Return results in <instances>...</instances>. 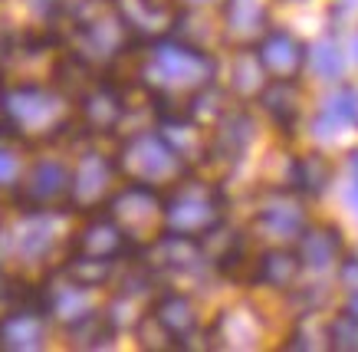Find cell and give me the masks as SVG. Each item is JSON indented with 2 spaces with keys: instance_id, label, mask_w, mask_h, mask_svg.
Listing matches in <instances>:
<instances>
[{
  "instance_id": "6da1fadb",
  "label": "cell",
  "mask_w": 358,
  "mask_h": 352,
  "mask_svg": "<svg viewBox=\"0 0 358 352\" xmlns=\"http://www.w3.org/2000/svg\"><path fill=\"white\" fill-rule=\"evenodd\" d=\"M162 211L171 231L197 237L214 220L227 218V195L214 181H201V178L191 175L185 181H178V188L171 191V198L164 201Z\"/></svg>"
},
{
  "instance_id": "7a4b0ae2",
  "label": "cell",
  "mask_w": 358,
  "mask_h": 352,
  "mask_svg": "<svg viewBox=\"0 0 358 352\" xmlns=\"http://www.w3.org/2000/svg\"><path fill=\"white\" fill-rule=\"evenodd\" d=\"M155 66L162 73L164 86L187 89V99H191V92L214 83L217 76V59L204 46L181 43V40H162L155 46Z\"/></svg>"
},
{
  "instance_id": "3957f363",
  "label": "cell",
  "mask_w": 358,
  "mask_h": 352,
  "mask_svg": "<svg viewBox=\"0 0 358 352\" xmlns=\"http://www.w3.org/2000/svg\"><path fill=\"white\" fill-rule=\"evenodd\" d=\"M210 129H214V132H210V142H207V148H204L207 158H210V162H220V165H227V168L240 165L250 148V142H253V135H257V125L250 119V112L227 109Z\"/></svg>"
},
{
  "instance_id": "277c9868",
  "label": "cell",
  "mask_w": 358,
  "mask_h": 352,
  "mask_svg": "<svg viewBox=\"0 0 358 352\" xmlns=\"http://www.w3.org/2000/svg\"><path fill=\"white\" fill-rule=\"evenodd\" d=\"M257 56H260L263 69L270 76H282V79H296L306 69V56H309V46L303 40H296L289 30H266V34L253 43Z\"/></svg>"
},
{
  "instance_id": "5b68a950",
  "label": "cell",
  "mask_w": 358,
  "mask_h": 352,
  "mask_svg": "<svg viewBox=\"0 0 358 352\" xmlns=\"http://www.w3.org/2000/svg\"><path fill=\"white\" fill-rule=\"evenodd\" d=\"M270 30V7L263 0H227L224 3V36L234 46H253Z\"/></svg>"
},
{
  "instance_id": "8992f818",
  "label": "cell",
  "mask_w": 358,
  "mask_h": 352,
  "mask_svg": "<svg viewBox=\"0 0 358 352\" xmlns=\"http://www.w3.org/2000/svg\"><path fill=\"white\" fill-rule=\"evenodd\" d=\"M257 102L260 109L270 115V122L282 132H293L296 122H299V112H303V92H299V83L296 79H282V76H270L263 83V89L257 92Z\"/></svg>"
},
{
  "instance_id": "52a82bcc",
  "label": "cell",
  "mask_w": 358,
  "mask_h": 352,
  "mask_svg": "<svg viewBox=\"0 0 358 352\" xmlns=\"http://www.w3.org/2000/svg\"><path fill=\"white\" fill-rule=\"evenodd\" d=\"M155 323L168 332V339H171L174 346H187V339H197V332H201L197 309L185 293H168V297L158 300Z\"/></svg>"
},
{
  "instance_id": "ba28073f",
  "label": "cell",
  "mask_w": 358,
  "mask_h": 352,
  "mask_svg": "<svg viewBox=\"0 0 358 352\" xmlns=\"http://www.w3.org/2000/svg\"><path fill=\"white\" fill-rule=\"evenodd\" d=\"M253 224L263 234H270V237H299L306 227V211L296 198L276 195V198L263 201V208L257 211Z\"/></svg>"
},
{
  "instance_id": "9c48e42d",
  "label": "cell",
  "mask_w": 358,
  "mask_h": 352,
  "mask_svg": "<svg viewBox=\"0 0 358 352\" xmlns=\"http://www.w3.org/2000/svg\"><path fill=\"white\" fill-rule=\"evenodd\" d=\"M299 270H303V260L296 251H263L260 260L253 264V274L250 280L263 286H273V290H293L296 280H299Z\"/></svg>"
},
{
  "instance_id": "30bf717a",
  "label": "cell",
  "mask_w": 358,
  "mask_h": 352,
  "mask_svg": "<svg viewBox=\"0 0 358 352\" xmlns=\"http://www.w3.org/2000/svg\"><path fill=\"white\" fill-rule=\"evenodd\" d=\"M329 185H332V165L322 152L296 155L289 162V188L299 198H319L326 195Z\"/></svg>"
},
{
  "instance_id": "8fae6325",
  "label": "cell",
  "mask_w": 358,
  "mask_h": 352,
  "mask_svg": "<svg viewBox=\"0 0 358 352\" xmlns=\"http://www.w3.org/2000/svg\"><path fill=\"white\" fill-rule=\"evenodd\" d=\"M296 253L309 270H329L342 253V234L338 227H303Z\"/></svg>"
},
{
  "instance_id": "7c38bea8",
  "label": "cell",
  "mask_w": 358,
  "mask_h": 352,
  "mask_svg": "<svg viewBox=\"0 0 358 352\" xmlns=\"http://www.w3.org/2000/svg\"><path fill=\"white\" fill-rule=\"evenodd\" d=\"M263 63L253 46H237L234 59H230V92L234 96H257L263 89Z\"/></svg>"
},
{
  "instance_id": "4fadbf2b",
  "label": "cell",
  "mask_w": 358,
  "mask_h": 352,
  "mask_svg": "<svg viewBox=\"0 0 358 352\" xmlns=\"http://www.w3.org/2000/svg\"><path fill=\"white\" fill-rule=\"evenodd\" d=\"M306 63L313 66V73L319 79H338L345 73V56H342L336 40H319V43H313Z\"/></svg>"
},
{
  "instance_id": "5bb4252c",
  "label": "cell",
  "mask_w": 358,
  "mask_h": 352,
  "mask_svg": "<svg viewBox=\"0 0 358 352\" xmlns=\"http://www.w3.org/2000/svg\"><path fill=\"white\" fill-rule=\"evenodd\" d=\"M326 336H329V349H336V352H358V313L345 309V313L332 316Z\"/></svg>"
},
{
  "instance_id": "9a60e30c",
  "label": "cell",
  "mask_w": 358,
  "mask_h": 352,
  "mask_svg": "<svg viewBox=\"0 0 358 352\" xmlns=\"http://www.w3.org/2000/svg\"><path fill=\"white\" fill-rule=\"evenodd\" d=\"M322 112H329L338 125H352V129H358V89L355 86L336 89V92L326 99V109Z\"/></svg>"
},
{
  "instance_id": "2e32d148",
  "label": "cell",
  "mask_w": 358,
  "mask_h": 352,
  "mask_svg": "<svg viewBox=\"0 0 358 352\" xmlns=\"http://www.w3.org/2000/svg\"><path fill=\"white\" fill-rule=\"evenodd\" d=\"M355 13H358V0H336V3H332V10H329V17L342 27V23H345L348 17H355Z\"/></svg>"
},
{
  "instance_id": "e0dca14e",
  "label": "cell",
  "mask_w": 358,
  "mask_h": 352,
  "mask_svg": "<svg viewBox=\"0 0 358 352\" xmlns=\"http://www.w3.org/2000/svg\"><path fill=\"white\" fill-rule=\"evenodd\" d=\"M348 171H352V185H348V201H352V208L358 214V148L348 155Z\"/></svg>"
},
{
  "instance_id": "ac0fdd59",
  "label": "cell",
  "mask_w": 358,
  "mask_h": 352,
  "mask_svg": "<svg viewBox=\"0 0 358 352\" xmlns=\"http://www.w3.org/2000/svg\"><path fill=\"white\" fill-rule=\"evenodd\" d=\"M338 280H342L345 286H352V290H355V286H358V257H348V260H342Z\"/></svg>"
},
{
  "instance_id": "d6986e66",
  "label": "cell",
  "mask_w": 358,
  "mask_h": 352,
  "mask_svg": "<svg viewBox=\"0 0 358 352\" xmlns=\"http://www.w3.org/2000/svg\"><path fill=\"white\" fill-rule=\"evenodd\" d=\"M348 309H352V313H358V286H355V290H352V300H348Z\"/></svg>"
},
{
  "instance_id": "ffe728a7",
  "label": "cell",
  "mask_w": 358,
  "mask_h": 352,
  "mask_svg": "<svg viewBox=\"0 0 358 352\" xmlns=\"http://www.w3.org/2000/svg\"><path fill=\"white\" fill-rule=\"evenodd\" d=\"M178 3H185V7H191V10H194V7H204L207 0H178Z\"/></svg>"
},
{
  "instance_id": "44dd1931",
  "label": "cell",
  "mask_w": 358,
  "mask_h": 352,
  "mask_svg": "<svg viewBox=\"0 0 358 352\" xmlns=\"http://www.w3.org/2000/svg\"><path fill=\"white\" fill-rule=\"evenodd\" d=\"M352 50H355V59H358V34H355V40H352Z\"/></svg>"
}]
</instances>
